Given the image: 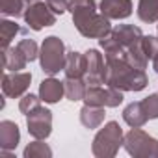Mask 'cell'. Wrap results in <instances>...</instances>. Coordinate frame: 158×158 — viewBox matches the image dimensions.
<instances>
[{"instance_id": "52a82bcc", "label": "cell", "mask_w": 158, "mask_h": 158, "mask_svg": "<svg viewBox=\"0 0 158 158\" xmlns=\"http://www.w3.org/2000/svg\"><path fill=\"white\" fill-rule=\"evenodd\" d=\"M56 17L58 15L48 8V4L41 2V0L30 4L26 8V11H24V23L34 32H39V30H43L47 26H54L56 24Z\"/></svg>"}, {"instance_id": "9a60e30c", "label": "cell", "mask_w": 158, "mask_h": 158, "mask_svg": "<svg viewBox=\"0 0 158 158\" xmlns=\"http://www.w3.org/2000/svg\"><path fill=\"white\" fill-rule=\"evenodd\" d=\"M123 121L130 128H141L149 121V117L145 114V108H143V102L141 101H136V102L127 104L125 110H123Z\"/></svg>"}, {"instance_id": "e0dca14e", "label": "cell", "mask_w": 158, "mask_h": 158, "mask_svg": "<svg viewBox=\"0 0 158 158\" xmlns=\"http://www.w3.org/2000/svg\"><path fill=\"white\" fill-rule=\"evenodd\" d=\"M104 106H93V104H84L80 108V123L93 130V128H99L102 123H104Z\"/></svg>"}, {"instance_id": "2e32d148", "label": "cell", "mask_w": 158, "mask_h": 158, "mask_svg": "<svg viewBox=\"0 0 158 158\" xmlns=\"http://www.w3.org/2000/svg\"><path fill=\"white\" fill-rule=\"evenodd\" d=\"M2 63H4V69L10 71V73H17V71H23L26 69L28 65V60L26 56L19 50V47H8L2 50Z\"/></svg>"}, {"instance_id": "603a6c76", "label": "cell", "mask_w": 158, "mask_h": 158, "mask_svg": "<svg viewBox=\"0 0 158 158\" xmlns=\"http://www.w3.org/2000/svg\"><path fill=\"white\" fill-rule=\"evenodd\" d=\"M23 156L24 158H50L52 149L48 147V143H45V139H35L24 147Z\"/></svg>"}, {"instance_id": "44dd1931", "label": "cell", "mask_w": 158, "mask_h": 158, "mask_svg": "<svg viewBox=\"0 0 158 158\" xmlns=\"http://www.w3.org/2000/svg\"><path fill=\"white\" fill-rule=\"evenodd\" d=\"M17 34H23V28L15 21H8V19L0 21V47H2V50L10 47V43L15 39Z\"/></svg>"}, {"instance_id": "8fae6325", "label": "cell", "mask_w": 158, "mask_h": 158, "mask_svg": "<svg viewBox=\"0 0 158 158\" xmlns=\"http://www.w3.org/2000/svg\"><path fill=\"white\" fill-rule=\"evenodd\" d=\"M99 11L110 21H123L132 15V0H99Z\"/></svg>"}, {"instance_id": "7c38bea8", "label": "cell", "mask_w": 158, "mask_h": 158, "mask_svg": "<svg viewBox=\"0 0 158 158\" xmlns=\"http://www.w3.org/2000/svg\"><path fill=\"white\" fill-rule=\"evenodd\" d=\"M112 35L115 37V41L125 48V50H130L138 45H141V39H143V32L139 26H134V24H117L115 28H112Z\"/></svg>"}, {"instance_id": "3957f363", "label": "cell", "mask_w": 158, "mask_h": 158, "mask_svg": "<svg viewBox=\"0 0 158 158\" xmlns=\"http://www.w3.org/2000/svg\"><path fill=\"white\" fill-rule=\"evenodd\" d=\"M125 134L117 121H108L93 138L91 152L97 158H114L123 147Z\"/></svg>"}, {"instance_id": "4fadbf2b", "label": "cell", "mask_w": 158, "mask_h": 158, "mask_svg": "<svg viewBox=\"0 0 158 158\" xmlns=\"http://www.w3.org/2000/svg\"><path fill=\"white\" fill-rule=\"evenodd\" d=\"M39 97L47 104H56L61 101V97H65V84L54 76H48L39 84Z\"/></svg>"}, {"instance_id": "f1b7e54d", "label": "cell", "mask_w": 158, "mask_h": 158, "mask_svg": "<svg viewBox=\"0 0 158 158\" xmlns=\"http://www.w3.org/2000/svg\"><path fill=\"white\" fill-rule=\"evenodd\" d=\"M151 63H152V69H154V73H158V52H156V54L152 56Z\"/></svg>"}, {"instance_id": "cb8c5ba5", "label": "cell", "mask_w": 158, "mask_h": 158, "mask_svg": "<svg viewBox=\"0 0 158 158\" xmlns=\"http://www.w3.org/2000/svg\"><path fill=\"white\" fill-rule=\"evenodd\" d=\"M17 47H19V50L26 56L28 61H34V60L39 58V48H41V47H37V43H35L34 39H30V37L21 39V41L17 43Z\"/></svg>"}, {"instance_id": "ffe728a7", "label": "cell", "mask_w": 158, "mask_h": 158, "mask_svg": "<svg viewBox=\"0 0 158 158\" xmlns=\"http://www.w3.org/2000/svg\"><path fill=\"white\" fill-rule=\"evenodd\" d=\"M136 13L141 23H158V0H139Z\"/></svg>"}, {"instance_id": "8992f818", "label": "cell", "mask_w": 158, "mask_h": 158, "mask_svg": "<svg viewBox=\"0 0 158 158\" xmlns=\"http://www.w3.org/2000/svg\"><path fill=\"white\" fill-rule=\"evenodd\" d=\"M123 93L117 88L112 86H88L86 95H84V104H93V106H104V108H117L123 102Z\"/></svg>"}, {"instance_id": "83f0119b", "label": "cell", "mask_w": 158, "mask_h": 158, "mask_svg": "<svg viewBox=\"0 0 158 158\" xmlns=\"http://www.w3.org/2000/svg\"><path fill=\"white\" fill-rule=\"evenodd\" d=\"M45 2L56 15H63L65 11H69V0H45Z\"/></svg>"}, {"instance_id": "9c48e42d", "label": "cell", "mask_w": 158, "mask_h": 158, "mask_svg": "<svg viewBox=\"0 0 158 158\" xmlns=\"http://www.w3.org/2000/svg\"><path fill=\"white\" fill-rule=\"evenodd\" d=\"M86 58V74L84 80L88 86H102L104 74H106V60L104 54H101L97 48H88L84 52Z\"/></svg>"}, {"instance_id": "277c9868", "label": "cell", "mask_w": 158, "mask_h": 158, "mask_svg": "<svg viewBox=\"0 0 158 158\" xmlns=\"http://www.w3.org/2000/svg\"><path fill=\"white\" fill-rule=\"evenodd\" d=\"M67 61V48L65 43L58 35H48L43 39L41 48H39V63L41 71L48 76L58 74L60 71L65 69Z\"/></svg>"}, {"instance_id": "484cf974", "label": "cell", "mask_w": 158, "mask_h": 158, "mask_svg": "<svg viewBox=\"0 0 158 158\" xmlns=\"http://www.w3.org/2000/svg\"><path fill=\"white\" fill-rule=\"evenodd\" d=\"M141 102H143V108H145L147 117L149 119H158V93H151Z\"/></svg>"}, {"instance_id": "d4e9b609", "label": "cell", "mask_w": 158, "mask_h": 158, "mask_svg": "<svg viewBox=\"0 0 158 158\" xmlns=\"http://www.w3.org/2000/svg\"><path fill=\"white\" fill-rule=\"evenodd\" d=\"M37 106H41V97L39 95H32V93H24L19 101V112L28 115L32 110H35Z\"/></svg>"}, {"instance_id": "ba28073f", "label": "cell", "mask_w": 158, "mask_h": 158, "mask_svg": "<svg viewBox=\"0 0 158 158\" xmlns=\"http://www.w3.org/2000/svg\"><path fill=\"white\" fill-rule=\"evenodd\" d=\"M28 134L35 139H47L52 132V112L45 106H37L26 115Z\"/></svg>"}, {"instance_id": "5b68a950", "label": "cell", "mask_w": 158, "mask_h": 158, "mask_svg": "<svg viewBox=\"0 0 158 158\" xmlns=\"http://www.w3.org/2000/svg\"><path fill=\"white\" fill-rule=\"evenodd\" d=\"M123 147L134 158H158V139L141 128H132L127 132Z\"/></svg>"}, {"instance_id": "5bb4252c", "label": "cell", "mask_w": 158, "mask_h": 158, "mask_svg": "<svg viewBox=\"0 0 158 158\" xmlns=\"http://www.w3.org/2000/svg\"><path fill=\"white\" fill-rule=\"evenodd\" d=\"M21 141V130L15 121L4 119L0 121V149L2 151H13L17 149Z\"/></svg>"}, {"instance_id": "6da1fadb", "label": "cell", "mask_w": 158, "mask_h": 158, "mask_svg": "<svg viewBox=\"0 0 158 158\" xmlns=\"http://www.w3.org/2000/svg\"><path fill=\"white\" fill-rule=\"evenodd\" d=\"M104 84L121 91H143L149 84V78L143 69H136L134 65H130L127 58H115L106 60Z\"/></svg>"}, {"instance_id": "d6986e66", "label": "cell", "mask_w": 158, "mask_h": 158, "mask_svg": "<svg viewBox=\"0 0 158 158\" xmlns=\"http://www.w3.org/2000/svg\"><path fill=\"white\" fill-rule=\"evenodd\" d=\"M63 84H65V97L69 101H73V102L84 101V95L88 89V84L84 78H65Z\"/></svg>"}, {"instance_id": "7402d4cb", "label": "cell", "mask_w": 158, "mask_h": 158, "mask_svg": "<svg viewBox=\"0 0 158 158\" xmlns=\"http://www.w3.org/2000/svg\"><path fill=\"white\" fill-rule=\"evenodd\" d=\"M28 0H0V13L4 17H24Z\"/></svg>"}, {"instance_id": "ac0fdd59", "label": "cell", "mask_w": 158, "mask_h": 158, "mask_svg": "<svg viewBox=\"0 0 158 158\" xmlns=\"http://www.w3.org/2000/svg\"><path fill=\"white\" fill-rule=\"evenodd\" d=\"M63 73H65V78H84V74H86V58H84V54L76 52V50H69Z\"/></svg>"}, {"instance_id": "4dcf8cb0", "label": "cell", "mask_w": 158, "mask_h": 158, "mask_svg": "<svg viewBox=\"0 0 158 158\" xmlns=\"http://www.w3.org/2000/svg\"><path fill=\"white\" fill-rule=\"evenodd\" d=\"M156 30H158V24H156Z\"/></svg>"}, {"instance_id": "f546056e", "label": "cell", "mask_w": 158, "mask_h": 158, "mask_svg": "<svg viewBox=\"0 0 158 158\" xmlns=\"http://www.w3.org/2000/svg\"><path fill=\"white\" fill-rule=\"evenodd\" d=\"M34 2H39V0H28V4H34Z\"/></svg>"}, {"instance_id": "4316f807", "label": "cell", "mask_w": 158, "mask_h": 158, "mask_svg": "<svg viewBox=\"0 0 158 158\" xmlns=\"http://www.w3.org/2000/svg\"><path fill=\"white\" fill-rule=\"evenodd\" d=\"M141 45H143V50H145L147 58L152 60V56L158 52V37L156 35H143Z\"/></svg>"}, {"instance_id": "7a4b0ae2", "label": "cell", "mask_w": 158, "mask_h": 158, "mask_svg": "<svg viewBox=\"0 0 158 158\" xmlns=\"http://www.w3.org/2000/svg\"><path fill=\"white\" fill-rule=\"evenodd\" d=\"M71 15H73L74 28L80 32V35H84L88 39H101L112 32L110 19L99 11L97 4L78 8V10L71 11Z\"/></svg>"}, {"instance_id": "30bf717a", "label": "cell", "mask_w": 158, "mask_h": 158, "mask_svg": "<svg viewBox=\"0 0 158 158\" xmlns=\"http://www.w3.org/2000/svg\"><path fill=\"white\" fill-rule=\"evenodd\" d=\"M30 84H32V73H28V71H17V73L6 71V74L2 78V93L10 99H19L30 89Z\"/></svg>"}]
</instances>
